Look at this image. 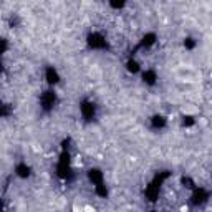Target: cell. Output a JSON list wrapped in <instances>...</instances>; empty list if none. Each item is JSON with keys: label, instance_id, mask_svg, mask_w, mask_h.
Listing matches in <instances>:
<instances>
[{"label": "cell", "instance_id": "obj_1", "mask_svg": "<svg viewBox=\"0 0 212 212\" xmlns=\"http://www.w3.org/2000/svg\"><path fill=\"white\" fill-rule=\"evenodd\" d=\"M83 212H96V211H94V207H91V205H85Z\"/></svg>", "mask_w": 212, "mask_h": 212}, {"label": "cell", "instance_id": "obj_2", "mask_svg": "<svg viewBox=\"0 0 212 212\" xmlns=\"http://www.w3.org/2000/svg\"><path fill=\"white\" fill-rule=\"evenodd\" d=\"M73 212H83V207H78V205H73Z\"/></svg>", "mask_w": 212, "mask_h": 212}]
</instances>
